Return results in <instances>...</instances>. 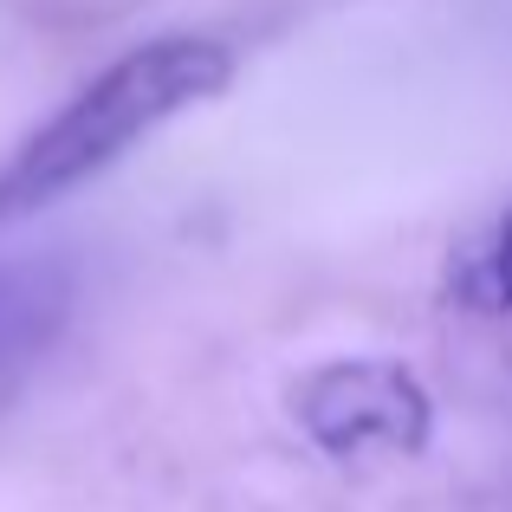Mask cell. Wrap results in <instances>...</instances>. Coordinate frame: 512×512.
I'll return each instance as SVG.
<instances>
[{
    "instance_id": "cell-4",
    "label": "cell",
    "mask_w": 512,
    "mask_h": 512,
    "mask_svg": "<svg viewBox=\"0 0 512 512\" xmlns=\"http://www.w3.org/2000/svg\"><path fill=\"white\" fill-rule=\"evenodd\" d=\"M448 299L467 312H512V214H500L448 260Z\"/></svg>"
},
{
    "instance_id": "cell-1",
    "label": "cell",
    "mask_w": 512,
    "mask_h": 512,
    "mask_svg": "<svg viewBox=\"0 0 512 512\" xmlns=\"http://www.w3.org/2000/svg\"><path fill=\"white\" fill-rule=\"evenodd\" d=\"M234 59L221 39L201 33H169L150 46L124 52L117 65H104L78 98H65L20 150L0 163V227L26 221V214L65 201L72 188H85L91 175L124 163L150 130H163L169 117L195 111V104L221 98Z\"/></svg>"
},
{
    "instance_id": "cell-2",
    "label": "cell",
    "mask_w": 512,
    "mask_h": 512,
    "mask_svg": "<svg viewBox=\"0 0 512 512\" xmlns=\"http://www.w3.org/2000/svg\"><path fill=\"white\" fill-rule=\"evenodd\" d=\"M292 415L325 454H415L428 441V389L402 363L383 357H338L292 389Z\"/></svg>"
},
{
    "instance_id": "cell-3",
    "label": "cell",
    "mask_w": 512,
    "mask_h": 512,
    "mask_svg": "<svg viewBox=\"0 0 512 512\" xmlns=\"http://www.w3.org/2000/svg\"><path fill=\"white\" fill-rule=\"evenodd\" d=\"M72 312V286L52 260H7L0 266V396L20 389V376L52 350Z\"/></svg>"
}]
</instances>
